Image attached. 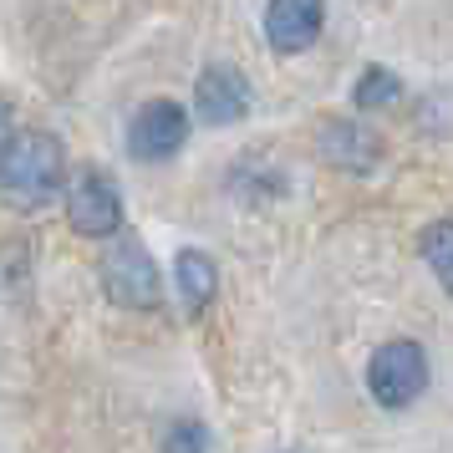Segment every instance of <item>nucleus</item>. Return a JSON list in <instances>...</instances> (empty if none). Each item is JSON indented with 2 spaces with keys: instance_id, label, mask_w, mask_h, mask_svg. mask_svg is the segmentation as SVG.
Instances as JSON below:
<instances>
[{
  "instance_id": "f257e3e1",
  "label": "nucleus",
  "mask_w": 453,
  "mask_h": 453,
  "mask_svg": "<svg viewBox=\"0 0 453 453\" xmlns=\"http://www.w3.org/2000/svg\"><path fill=\"white\" fill-rule=\"evenodd\" d=\"M5 194L16 204H46L62 188V143L51 133H16L5 143Z\"/></svg>"
},
{
  "instance_id": "f03ea898",
  "label": "nucleus",
  "mask_w": 453,
  "mask_h": 453,
  "mask_svg": "<svg viewBox=\"0 0 453 453\" xmlns=\"http://www.w3.org/2000/svg\"><path fill=\"white\" fill-rule=\"evenodd\" d=\"M367 388L382 408H408L418 392L428 388V357L418 342H388V347L372 357L367 367Z\"/></svg>"
},
{
  "instance_id": "7ed1b4c3",
  "label": "nucleus",
  "mask_w": 453,
  "mask_h": 453,
  "mask_svg": "<svg viewBox=\"0 0 453 453\" xmlns=\"http://www.w3.org/2000/svg\"><path fill=\"white\" fill-rule=\"evenodd\" d=\"M103 290L118 301V306H133V311H148L158 306V296H164V286H158V265L148 260V250L127 234V240H118V245L103 255Z\"/></svg>"
},
{
  "instance_id": "20e7f679",
  "label": "nucleus",
  "mask_w": 453,
  "mask_h": 453,
  "mask_svg": "<svg viewBox=\"0 0 453 453\" xmlns=\"http://www.w3.org/2000/svg\"><path fill=\"white\" fill-rule=\"evenodd\" d=\"M66 214H72V229L77 234L107 240V234H118V225H123V199H118V188L107 184L97 168H82L72 179V194H66Z\"/></svg>"
},
{
  "instance_id": "39448f33",
  "label": "nucleus",
  "mask_w": 453,
  "mask_h": 453,
  "mask_svg": "<svg viewBox=\"0 0 453 453\" xmlns=\"http://www.w3.org/2000/svg\"><path fill=\"white\" fill-rule=\"evenodd\" d=\"M188 138V118L179 103H148L138 107V118L127 123V153L138 158V164H158V158H173Z\"/></svg>"
},
{
  "instance_id": "423d86ee",
  "label": "nucleus",
  "mask_w": 453,
  "mask_h": 453,
  "mask_svg": "<svg viewBox=\"0 0 453 453\" xmlns=\"http://www.w3.org/2000/svg\"><path fill=\"white\" fill-rule=\"evenodd\" d=\"M321 0H270L265 5V42L275 51H306L321 36Z\"/></svg>"
},
{
  "instance_id": "0eeeda50",
  "label": "nucleus",
  "mask_w": 453,
  "mask_h": 453,
  "mask_svg": "<svg viewBox=\"0 0 453 453\" xmlns=\"http://www.w3.org/2000/svg\"><path fill=\"white\" fill-rule=\"evenodd\" d=\"M194 107H199V123L209 127H225V123H240L250 107V87L240 72H229V66H209L199 87H194Z\"/></svg>"
},
{
  "instance_id": "6e6552de",
  "label": "nucleus",
  "mask_w": 453,
  "mask_h": 453,
  "mask_svg": "<svg viewBox=\"0 0 453 453\" xmlns=\"http://www.w3.org/2000/svg\"><path fill=\"white\" fill-rule=\"evenodd\" d=\"M423 260L438 275V286L453 296V219H438V225L423 229Z\"/></svg>"
},
{
  "instance_id": "1a4fd4ad",
  "label": "nucleus",
  "mask_w": 453,
  "mask_h": 453,
  "mask_svg": "<svg viewBox=\"0 0 453 453\" xmlns=\"http://www.w3.org/2000/svg\"><path fill=\"white\" fill-rule=\"evenodd\" d=\"M179 286H184V301L204 306L209 296H214V260L199 255V250H184L179 255Z\"/></svg>"
},
{
  "instance_id": "9d476101",
  "label": "nucleus",
  "mask_w": 453,
  "mask_h": 453,
  "mask_svg": "<svg viewBox=\"0 0 453 453\" xmlns=\"http://www.w3.org/2000/svg\"><path fill=\"white\" fill-rule=\"evenodd\" d=\"M392 97H403V87H397V77H392V72L367 66V72L357 77V107H388Z\"/></svg>"
},
{
  "instance_id": "9b49d317",
  "label": "nucleus",
  "mask_w": 453,
  "mask_h": 453,
  "mask_svg": "<svg viewBox=\"0 0 453 453\" xmlns=\"http://www.w3.org/2000/svg\"><path fill=\"white\" fill-rule=\"evenodd\" d=\"M168 443H173V449H204V443H209V433H204V428H184V433H173Z\"/></svg>"
}]
</instances>
